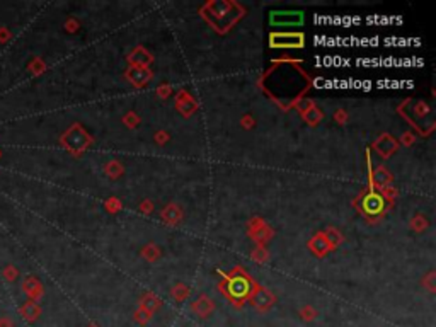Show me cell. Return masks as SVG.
I'll return each instance as SVG.
<instances>
[{"mask_svg": "<svg viewBox=\"0 0 436 327\" xmlns=\"http://www.w3.org/2000/svg\"><path fill=\"white\" fill-rule=\"evenodd\" d=\"M249 292H251V283L247 281L244 276L232 278L230 283H228V293H230V297L237 298V300L246 298L247 295H249Z\"/></svg>", "mask_w": 436, "mask_h": 327, "instance_id": "obj_1", "label": "cell"}, {"mask_svg": "<svg viewBox=\"0 0 436 327\" xmlns=\"http://www.w3.org/2000/svg\"><path fill=\"white\" fill-rule=\"evenodd\" d=\"M303 45V36L302 34H274L271 36V46H278V48H285V46H298Z\"/></svg>", "mask_w": 436, "mask_h": 327, "instance_id": "obj_2", "label": "cell"}, {"mask_svg": "<svg viewBox=\"0 0 436 327\" xmlns=\"http://www.w3.org/2000/svg\"><path fill=\"white\" fill-rule=\"evenodd\" d=\"M363 210L370 215H378L383 210V199L382 196L378 194H368L367 198L363 199Z\"/></svg>", "mask_w": 436, "mask_h": 327, "instance_id": "obj_3", "label": "cell"}]
</instances>
